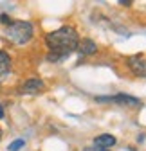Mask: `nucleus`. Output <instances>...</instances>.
I'll return each mask as SVG.
<instances>
[{"instance_id":"nucleus-11","label":"nucleus","mask_w":146,"mask_h":151,"mask_svg":"<svg viewBox=\"0 0 146 151\" xmlns=\"http://www.w3.org/2000/svg\"><path fill=\"white\" fill-rule=\"evenodd\" d=\"M83 151H106V149H99V147H85Z\"/></svg>"},{"instance_id":"nucleus-13","label":"nucleus","mask_w":146,"mask_h":151,"mask_svg":"<svg viewBox=\"0 0 146 151\" xmlns=\"http://www.w3.org/2000/svg\"><path fill=\"white\" fill-rule=\"evenodd\" d=\"M0 137H2V131H0Z\"/></svg>"},{"instance_id":"nucleus-2","label":"nucleus","mask_w":146,"mask_h":151,"mask_svg":"<svg viewBox=\"0 0 146 151\" xmlns=\"http://www.w3.org/2000/svg\"><path fill=\"white\" fill-rule=\"evenodd\" d=\"M6 38L14 45H24L33 38V25L29 22H13L6 31Z\"/></svg>"},{"instance_id":"nucleus-4","label":"nucleus","mask_w":146,"mask_h":151,"mask_svg":"<svg viewBox=\"0 0 146 151\" xmlns=\"http://www.w3.org/2000/svg\"><path fill=\"white\" fill-rule=\"evenodd\" d=\"M99 103L108 101V103H117V104H124V106H141V101L132 97V96H126V93H117L114 97H98Z\"/></svg>"},{"instance_id":"nucleus-10","label":"nucleus","mask_w":146,"mask_h":151,"mask_svg":"<svg viewBox=\"0 0 146 151\" xmlns=\"http://www.w3.org/2000/svg\"><path fill=\"white\" fill-rule=\"evenodd\" d=\"M0 22L6 24V25H11V24H13V22H11V18H9L7 14H2V16H0Z\"/></svg>"},{"instance_id":"nucleus-12","label":"nucleus","mask_w":146,"mask_h":151,"mask_svg":"<svg viewBox=\"0 0 146 151\" xmlns=\"http://www.w3.org/2000/svg\"><path fill=\"white\" fill-rule=\"evenodd\" d=\"M4 117V108H2V104H0V119Z\"/></svg>"},{"instance_id":"nucleus-3","label":"nucleus","mask_w":146,"mask_h":151,"mask_svg":"<svg viewBox=\"0 0 146 151\" xmlns=\"http://www.w3.org/2000/svg\"><path fill=\"white\" fill-rule=\"evenodd\" d=\"M128 68L139 76V78H146V60L142 54H135L132 58H128Z\"/></svg>"},{"instance_id":"nucleus-6","label":"nucleus","mask_w":146,"mask_h":151,"mask_svg":"<svg viewBox=\"0 0 146 151\" xmlns=\"http://www.w3.org/2000/svg\"><path fill=\"white\" fill-rule=\"evenodd\" d=\"M112 146H116V137L110 135V133H103L99 137L94 139V147H99V149H110Z\"/></svg>"},{"instance_id":"nucleus-7","label":"nucleus","mask_w":146,"mask_h":151,"mask_svg":"<svg viewBox=\"0 0 146 151\" xmlns=\"http://www.w3.org/2000/svg\"><path fill=\"white\" fill-rule=\"evenodd\" d=\"M78 50L81 52V54H94L96 50H98V47H96V43L92 42V40H88V38H85V40H81L80 43H78Z\"/></svg>"},{"instance_id":"nucleus-5","label":"nucleus","mask_w":146,"mask_h":151,"mask_svg":"<svg viewBox=\"0 0 146 151\" xmlns=\"http://www.w3.org/2000/svg\"><path fill=\"white\" fill-rule=\"evenodd\" d=\"M45 88V85H43V81L42 79H38V78H31V79H27L25 83H24V86H22V92L24 93H38V92H42Z\"/></svg>"},{"instance_id":"nucleus-9","label":"nucleus","mask_w":146,"mask_h":151,"mask_svg":"<svg viewBox=\"0 0 146 151\" xmlns=\"http://www.w3.org/2000/svg\"><path fill=\"white\" fill-rule=\"evenodd\" d=\"M24 139H18V140H14V142H11L9 144V147H7V151H18V149H22L24 147Z\"/></svg>"},{"instance_id":"nucleus-1","label":"nucleus","mask_w":146,"mask_h":151,"mask_svg":"<svg viewBox=\"0 0 146 151\" xmlns=\"http://www.w3.org/2000/svg\"><path fill=\"white\" fill-rule=\"evenodd\" d=\"M45 43L51 50V54L47 56L49 61H60L63 58L78 49L80 43V34L74 27L70 25H63L56 31H52L45 36Z\"/></svg>"},{"instance_id":"nucleus-8","label":"nucleus","mask_w":146,"mask_h":151,"mask_svg":"<svg viewBox=\"0 0 146 151\" xmlns=\"http://www.w3.org/2000/svg\"><path fill=\"white\" fill-rule=\"evenodd\" d=\"M11 68V58H9V54L4 52V50H0V79L4 78V76L9 72Z\"/></svg>"}]
</instances>
